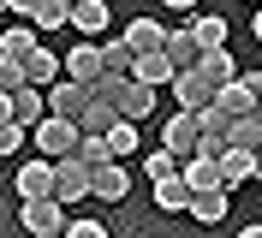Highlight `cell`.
<instances>
[{
    "label": "cell",
    "mask_w": 262,
    "mask_h": 238,
    "mask_svg": "<svg viewBox=\"0 0 262 238\" xmlns=\"http://www.w3.org/2000/svg\"><path fill=\"white\" fill-rule=\"evenodd\" d=\"M30 143L36 149H42V161H54V167H60V161H78V125H66V119H42V125L30 131Z\"/></svg>",
    "instance_id": "obj_1"
},
{
    "label": "cell",
    "mask_w": 262,
    "mask_h": 238,
    "mask_svg": "<svg viewBox=\"0 0 262 238\" xmlns=\"http://www.w3.org/2000/svg\"><path fill=\"white\" fill-rule=\"evenodd\" d=\"M161 149H167L173 161H179V167H185V161H196V149H203L196 113H173V119H167V125H161Z\"/></svg>",
    "instance_id": "obj_2"
},
{
    "label": "cell",
    "mask_w": 262,
    "mask_h": 238,
    "mask_svg": "<svg viewBox=\"0 0 262 238\" xmlns=\"http://www.w3.org/2000/svg\"><path fill=\"white\" fill-rule=\"evenodd\" d=\"M42 101H48V119L78 125L83 107H90V90H83V83H72V78H60V83H48V90H42Z\"/></svg>",
    "instance_id": "obj_3"
},
{
    "label": "cell",
    "mask_w": 262,
    "mask_h": 238,
    "mask_svg": "<svg viewBox=\"0 0 262 238\" xmlns=\"http://www.w3.org/2000/svg\"><path fill=\"white\" fill-rule=\"evenodd\" d=\"M60 78H72V83H83V90H96L107 72H101V48L96 42H78V48H66V72Z\"/></svg>",
    "instance_id": "obj_4"
},
{
    "label": "cell",
    "mask_w": 262,
    "mask_h": 238,
    "mask_svg": "<svg viewBox=\"0 0 262 238\" xmlns=\"http://www.w3.org/2000/svg\"><path fill=\"white\" fill-rule=\"evenodd\" d=\"M18 221H24V232H30V238H60V232H66V208L54 203V197H42V203H24Z\"/></svg>",
    "instance_id": "obj_5"
},
{
    "label": "cell",
    "mask_w": 262,
    "mask_h": 238,
    "mask_svg": "<svg viewBox=\"0 0 262 238\" xmlns=\"http://www.w3.org/2000/svg\"><path fill=\"white\" fill-rule=\"evenodd\" d=\"M12 185H18V197H24V203H42V197H54V161H24V167H18L12 173Z\"/></svg>",
    "instance_id": "obj_6"
},
{
    "label": "cell",
    "mask_w": 262,
    "mask_h": 238,
    "mask_svg": "<svg viewBox=\"0 0 262 238\" xmlns=\"http://www.w3.org/2000/svg\"><path fill=\"white\" fill-rule=\"evenodd\" d=\"M191 72L203 78V90H209V95H221L232 78H238V66H232V54H227V48H214V54H196V66H191Z\"/></svg>",
    "instance_id": "obj_7"
},
{
    "label": "cell",
    "mask_w": 262,
    "mask_h": 238,
    "mask_svg": "<svg viewBox=\"0 0 262 238\" xmlns=\"http://www.w3.org/2000/svg\"><path fill=\"white\" fill-rule=\"evenodd\" d=\"M78 197H90V167L83 161H60L54 167V203H78Z\"/></svg>",
    "instance_id": "obj_8"
},
{
    "label": "cell",
    "mask_w": 262,
    "mask_h": 238,
    "mask_svg": "<svg viewBox=\"0 0 262 238\" xmlns=\"http://www.w3.org/2000/svg\"><path fill=\"white\" fill-rule=\"evenodd\" d=\"M114 113H119V125H137V119H149V113H155V90H143V83H125V90L114 95Z\"/></svg>",
    "instance_id": "obj_9"
},
{
    "label": "cell",
    "mask_w": 262,
    "mask_h": 238,
    "mask_svg": "<svg viewBox=\"0 0 262 238\" xmlns=\"http://www.w3.org/2000/svg\"><path fill=\"white\" fill-rule=\"evenodd\" d=\"M119 42H125L131 54H161V42H167V24H155V18H131Z\"/></svg>",
    "instance_id": "obj_10"
},
{
    "label": "cell",
    "mask_w": 262,
    "mask_h": 238,
    "mask_svg": "<svg viewBox=\"0 0 262 238\" xmlns=\"http://www.w3.org/2000/svg\"><path fill=\"white\" fill-rule=\"evenodd\" d=\"M125 167L119 161H101V167H90V197H101V203H119L125 197Z\"/></svg>",
    "instance_id": "obj_11"
},
{
    "label": "cell",
    "mask_w": 262,
    "mask_h": 238,
    "mask_svg": "<svg viewBox=\"0 0 262 238\" xmlns=\"http://www.w3.org/2000/svg\"><path fill=\"white\" fill-rule=\"evenodd\" d=\"M167 90H173V101H179V113H203L214 101L209 90H203V78H196V72H173V83H167Z\"/></svg>",
    "instance_id": "obj_12"
},
{
    "label": "cell",
    "mask_w": 262,
    "mask_h": 238,
    "mask_svg": "<svg viewBox=\"0 0 262 238\" xmlns=\"http://www.w3.org/2000/svg\"><path fill=\"white\" fill-rule=\"evenodd\" d=\"M161 60L173 66V72H191V66H196V36H191V24L167 30V42H161Z\"/></svg>",
    "instance_id": "obj_13"
},
{
    "label": "cell",
    "mask_w": 262,
    "mask_h": 238,
    "mask_svg": "<svg viewBox=\"0 0 262 238\" xmlns=\"http://www.w3.org/2000/svg\"><path fill=\"white\" fill-rule=\"evenodd\" d=\"M119 125V113H114V101H101L96 90H90V107H83V119H78V137H107V131Z\"/></svg>",
    "instance_id": "obj_14"
},
{
    "label": "cell",
    "mask_w": 262,
    "mask_h": 238,
    "mask_svg": "<svg viewBox=\"0 0 262 238\" xmlns=\"http://www.w3.org/2000/svg\"><path fill=\"white\" fill-rule=\"evenodd\" d=\"M42 119H48V101H42V90L24 83V90L12 95V125H18V131H36Z\"/></svg>",
    "instance_id": "obj_15"
},
{
    "label": "cell",
    "mask_w": 262,
    "mask_h": 238,
    "mask_svg": "<svg viewBox=\"0 0 262 238\" xmlns=\"http://www.w3.org/2000/svg\"><path fill=\"white\" fill-rule=\"evenodd\" d=\"M24 83H30V90H48V83H60V54H54V48H36L30 60H24Z\"/></svg>",
    "instance_id": "obj_16"
},
{
    "label": "cell",
    "mask_w": 262,
    "mask_h": 238,
    "mask_svg": "<svg viewBox=\"0 0 262 238\" xmlns=\"http://www.w3.org/2000/svg\"><path fill=\"white\" fill-rule=\"evenodd\" d=\"M131 83H143V90H167V83H173V66H167L161 54H137V60H131Z\"/></svg>",
    "instance_id": "obj_17"
},
{
    "label": "cell",
    "mask_w": 262,
    "mask_h": 238,
    "mask_svg": "<svg viewBox=\"0 0 262 238\" xmlns=\"http://www.w3.org/2000/svg\"><path fill=\"white\" fill-rule=\"evenodd\" d=\"M250 179H256V155H245V149H227V155H221V185H227V197L238 185H250Z\"/></svg>",
    "instance_id": "obj_18"
},
{
    "label": "cell",
    "mask_w": 262,
    "mask_h": 238,
    "mask_svg": "<svg viewBox=\"0 0 262 238\" xmlns=\"http://www.w3.org/2000/svg\"><path fill=\"white\" fill-rule=\"evenodd\" d=\"M179 179L191 185V197H196V190H227V185H221V161H209V155L185 161V167H179Z\"/></svg>",
    "instance_id": "obj_19"
},
{
    "label": "cell",
    "mask_w": 262,
    "mask_h": 238,
    "mask_svg": "<svg viewBox=\"0 0 262 238\" xmlns=\"http://www.w3.org/2000/svg\"><path fill=\"white\" fill-rule=\"evenodd\" d=\"M185 214H191V221H203V226H221V221H227V190H196Z\"/></svg>",
    "instance_id": "obj_20"
},
{
    "label": "cell",
    "mask_w": 262,
    "mask_h": 238,
    "mask_svg": "<svg viewBox=\"0 0 262 238\" xmlns=\"http://www.w3.org/2000/svg\"><path fill=\"white\" fill-rule=\"evenodd\" d=\"M191 36H196V54H214V48H227V18H214V12L191 18Z\"/></svg>",
    "instance_id": "obj_21"
},
{
    "label": "cell",
    "mask_w": 262,
    "mask_h": 238,
    "mask_svg": "<svg viewBox=\"0 0 262 238\" xmlns=\"http://www.w3.org/2000/svg\"><path fill=\"white\" fill-rule=\"evenodd\" d=\"M36 48H42V42H36V30H30V24H12V30L0 36V60H18V66H24Z\"/></svg>",
    "instance_id": "obj_22"
},
{
    "label": "cell",
    "mask_w": 262,
    "mask_h": 238,
    "mask_svg": "<svg viewBox=\"0 0 262 238\" xmlns=\"http://www.w3.org/2000/svg\"><path fill=\"white\" fill-rule=\"evenodd\" d=\"M72 24V0H36L30 6V30H60Z\"/></svg>",
    "instance_id": "obj_23"
},
{
    "label": "cell",
    "mask_w": 262,
    "mask_h": 238,
    "mask_svg": "<svg viewBox=\"0 0 262 238\" xmlns=\"http://www.w3.org/2000/svg\"><path fill=\"white\" fill-rule=\"evenodd\" d=\"M72 30L101 36V30H107V0H78V6H72Z\"/></svg>",
    "instance_id": "obj_24"
},
{
    "label": "cell",
    "mask_w": 262,
    "mask_h": 238,
    "mask_svg": "<svg viewBox=\"0 0 262 238\" xmlns=\"http://www.w3.org/2000/svg\"><path fill=\"white\" fill-rule=\"evenodd\" d=\"M227 149H245V155H256V149H262V119H256V113L227 125Z\"/></svg>",
    "instance_id": "obj_25"
},
{
    "label": "cell",
    "mask_w": 262,
    "mask_h": 238,
    "mask_svg": "<svg viewBox=\"0 0 262 238\" xmlns=\"http://www.w3.org/2000/svg\"><path fill=\"white\" fill-rule=\"evenodd\" d=\"M155 208H161V214H185V208H191V185H185V179L155 185Z\"/></svg>",
    "instance_id": "obj_26"
},
{
    "label": "cell",
    "mask_w": 262,
    "mask_h": 238,
    "mask_svg": "<svg viewBox=\"0 0 262 238\" xmlns=\"http://www.w3.org/2000/svg\"><path fill=\"white\" fill-rule=\"evenodd\" d=\"M101 48V72H107V78H131V60H137V54H131L125 42H96Z\"/></svg>",
    "instance_id": "obj_27"
},
{
    "label": "cell",
    "mask_w": 262,
    "mask_h": 238,
    "mask_svg": "<svg viewBox=\"0 0 262 238\" xmlns=\"http://www.w3.org/2000/svg\"><path fill=\"white\" fill-rule=\"evenodd\" d=\"M143 173H149V185H167V179H179V161L167 155V149H149V161H143Z\"/></svg>",
    "instance_id": "obj_28"
},
{
    "label": "cell",
    "mask_w": 262,
    "mask_h": 238,
    "mask_svg": "<svg viewBox=\"0 0 262 238\" xmlns=\"http://www.w3.org/2000/svg\"><path fill=\"white\" fill-rule=\"evenodd\" d=\"M131 149H137V125H114L107 131V161H125Z\"/></svg>",
    "instance_id": "obj_29"
},
{
    "label": "cell",
    "mask_w": 262,
    "mask_h": 238,
    "mask_svg": "<svg viewBox=\"0 0 262 238\" xmlns=\"http://www.w3.org/2000/svg\"><path fill=\"white\" fill-rule=\"evenodd\" d=\"M24 90V66L18 60H0V95H18Z\"/></svg>",
    "instance_id": "obj_30"
},
{
    "label": "cell",
    "mask_w": 262,
    "mask_h": 238,
    "mask_svg": "<svg viewBox=\"0 0 262 238\" xmlns=\"http://www.w3.org/2000/svg\"><path fill=\"white\" fill-rule=\"evenodd\" d=\"M24 143H30V131H18V125H0V161H6V155H18Z\"/></svg>",
    "instance_id": "obj_31"
},
{
    "label": "cell",
    "mask_w": 262,
    "mask_h": 238,
    "mask_svg": "<svg viewBox=\"0 0 262 238\" xmlns=\"http://www.w3.org/2000/svg\"><path fill=\"white\" fill-rule=\"evenodd\" d=\"M60 238H107V226H101V221H66Z\"/></svg>",
    "instance_id": "obj_32"
},
{
    "label": "cell",
    "mask_w": 262,
    "mask_h": 238,
    "mask_svg": "<svg viewBox=\"0 0 262 238\" xmlns=\"http://www.w3.org/2000/svg\"><path fill=\"white\" fill-rule=\"evenodd\" d=\"M0 125H12V95H0Z\"/></svg>",
    "instance_id": "obj_33"
},
{
    "label": "cell",
    "mask_w": 262,
    "mask_h": 238,
    "mask_svg": "<svg viewBox=\"0 0 262 238\" xmlns=\"http://www.w3.org/2000/svg\"><path fill=\"white\" fill-rule=\"evenodd\" d=\"M238 238H262V226H238Z\"/></svg>",
    "instance_id": "obj_34"
},
{
    "label": "cell",
    "mask_w": 262,
    "mask_h": 238,
    "mask_svg": "<svg viewBox=\"0 0 262 238\" xmlns=\"http://www.w3.org/2000/svg\"><path fill=\"white\" fill-rule=\"evenodd\" d=\"M250 30H256V42H262V12H256V18H250Z\"/></svg>",
    "instance_id": "obj_35"
}]
</instances>
